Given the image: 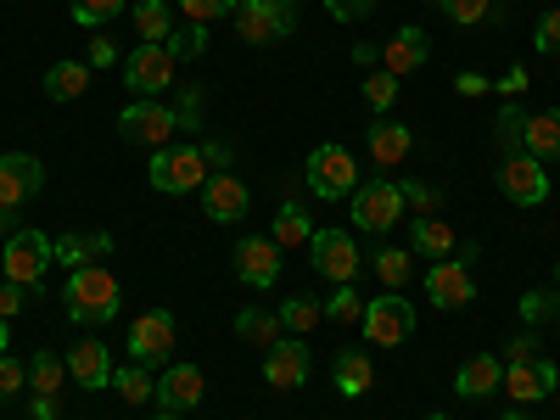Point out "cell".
Returning <instances> with one entry per match:
<instances>
[{
    "mask_svg": "<svg viewBox=\"0 0 560 420\" xmlns=\"http://www.w3.org/2000/svg\"><path fill=\"white\" fill-rule=\"evenodd\" d=\"M62 303H68V319H79V325H107V319H118L124 292H118L113 269H102V264H84V269H73V275H68V292H62Z\"/></svg>",
    "mask_w": 560,
    "mask_h": 420,
    "instance_id": "1",
    "label": "cell"
},
{
    "mask_svg": "<svg viewBox=\"0 0 560 420\" xmlns=\"http://www.w3.org/2000/svg\"><path fill=\"white\" fill-rule=\"evenodd\" d=\"M208 174H213V163H208V152H202V147H163V152H152V163H147L152 191H163V197L202 191Z\"/></svg>",
    "mask_w": 560,
    "mask_h": 420,
    "instance_id": "2",
    "label": "cell"
},
{
    "mask_svg": "<svg viewBox=\"0 0 560 420\" xmlns=\"http://www.w3.org/2000/svg\"><path fill=\"white\" fill-rule=\"evenodd\" d=\"M303 179H308V191L319 202H337V197H353L359 191V168H353V152L337 147V140H325V147L308 152L303 163Z\"/></svg>",
    "mask_w": 560,
    "mask_h": 420,
    "instance_id": "3",
    "label": "cell"
},
{
    "mask_svg": "<svg viewBox=\"0 0 560 420\" xmlns=\"http://www.w3.org/2000/svg\"><path fill=\"white\" fill-rule=\"evenodd\" d=\"M236 34L247 45H275L298 28V0H236Z\"/></svg>",
    "mask_w": 560,
    "mask_h": 420,
    "instance_id": "4",
    "label": "cell"
},
{
    "mask_svg": "<svg viewBox=\"0 0 560 420\" xmlns=\"http://www.w3.org/2000/svg\"><path fill=\"white\" fill-rule=\"evenodd\" d=\"M118 135L129 140V147L163 152V147H174V135H179V113L163 107V102H129L118 113Z\"/></svg>",
    "mask_w": 560,
    "mask_h": 420,
    "instance_id": "5",
    "label": "cell"
},
{
    "mask_svg": "<svg viewBox=\"0 0 560 420\" xmlns=\"http://www.w3.org/2000/svg\"><path fill=\"white\" fill-rule=\"evenodd\" d=\"M51 264H57V247H51L45 230H18V236L0 247V269H7L12 287H39Z\"/></svg>",
    "mask_w": 560,
    "mask_h": 420,
    "instance_id": "6",
    "label": "cell"
},
{
    "mask_svg": "<svg viewBox=\"0 0 560 420\" xmlns=\"http://www.w3.org/2000/svg\"><path fill=\"white\" fill-rule=\"evenodd\" d=\"M359 325H364L370 348H404L415 337V303H404L398 292H382L376 303H364Z\"/></svg>",
    "mask_w": 560,
    "mask_h": 420,
    "instance_id": "7",
    "label": "cell"
},
{
    "mask_svg": "<svg viewBox=\"0 0 560 420\" xmlns=\"http://www.w3.org/2000/svg\"><path fill=\"white\" fill-rule=\"evenodd\" d=\"M174 57H168V45H135V51L124 57V84L135 90V102H158L163 90L174 84Z\"/></svg>",
    "mask_w": 560,
    "mask_h": 420,
    "instance_id": "8",
    "label": "cell"
},
{
    "mask_svg": "<svg viewBox=\"0 0 560 420\" xmlns=\"http://www.w3.org/2000/svg\"><path fill=\"white\" fill-rule=\"evenodd\" d=\"M404 219V191L398 179H370L353 191V224L370 230V236H387V230Z\"/></svg>",
    "mask_w": 560,
    "mask_h": 420,
    "instance_id": "9",
    "label": "cell"
},
{
    "mask_svg": "<svg viewBox=\"0 0 560 420\" xmlns=\"http://www.w3.org/2000/svg\"><path fill=\"white\" fill-rule=\"evenodd\" d=\"M499 191L516 202V208H544L549 202V168L533 158V152H516V158H504L499 163Z\"/></svg>",
    "mask_w": 560,
    "mask_h": 420,
    "instance_id": "10",
    "label": "cell"
},
{
    "mask_svg": "<svg viewBox=\"0 0 560 420\" xmlns=\"http://www.w3.org/2000/svg\"><path fill=\"white\" fill-rule=\"evenodd\" d=\"M308 264L325 280H337V287L359 280V247H353L348 230H314V236H308Z\"/></svg>",
    "mask_w": 560,
    "mask_h": 420,
    "instance_id": "11",
    "label": "cell"
},
{
    "mask_svg": "<svg viewBox=\"0 0 560 420\" xmlns=\"http://www.w3.org/2000/svg\"><path fill=\"white\" fill-rule=\"evenodd\" d=\"M308 370H314V359H308L303 337H280L275 348H264V382L275 393H298L308 382Z\"/></svg>",
    "mask_w": 560,
    "mask_h": 420,
    "instance_id": "12",
    "label": "cell"
},
{
    "mask_svg": "<svg viewBox=\"0 0 560 420\" xmlns=\"http://www.w3.org/2000/svg\"><path fill=\"white\" fill-rule=\"evenodd\" d=\"M174 353V314L168 308H147L129 325V359L135 364H163Z\"/></svg>",
    "mask_w": 560,
    "mask_h": 420,
    "instance_id": "13",
    "label": "cell"
},
{
    "mask_svg": "<svg viewBox=\"0 0 560 420\" xmlns=\"http://www.w3.org/2000/svg\"><path fill=\"white\" fill-rule=\"evenodd\" d=\"M236 280H242V287H253V292H269L275 287V280H280V247H275V236H247L236 247Z\"/></svg>",
    "mask_w": 560,
    "mask_h": 420,
    "instance_id": "14",
    "label": "cell"
},
{
    "mask_svg": "<svg viewBox=\"0 0 560 420\" xmlns=\"http://www.w3.org/2000/svg\"><path fill=\"white\" fill-rule=\"evenodd\" d=\"M427 298H432L438 308H465V303H477V280H471V269H465V264L438 258V264L427 269Z\"/></svg>",
    "mask_w": 560,
    "mask_h": 420,
    "instance_id": "15",
    "label": "cell"
},
{
    "mask_svg": "<svg viewBox=\"0 0 560 420\" xmlns=\"http://www.w3.org/2000/svg\"><path fill=\"white\" fill-rule=\"evenodd\" d=\"M39 185H45L39 158H28V152H7V158H0V208H18V202L39 197Z\"/></svg>",
    "mask_w": 560,
    "mask_h": 420,
    "instance_id": "16",
    "label": "cell"
},
{
    "mask_svg": "<svg viewBox=\"0 0 560 420\" xmlns=\"http://www.w3.org/2000/svg\"><path fill=\"white\" fill-rule=\"evenodd\" d=\"M202 213L213 219V224H236V219H247V185L236 179V174H208V185H202Z\"/></svg>",
    "mask_w": 560,
    "mask_h": 420,
    "instance_id": "17",
    "label": "cell"
},
{
    "mask_svg": "<svg viewBox=\"0 0 560 420\" xmlns=\"http://www.w3.org/2000/svg\"><path fill=\"white\" fill-rule=\"evenodd\" d=\"M68 376H73L84 393H102V387H113V353H107L96 337L73 342V348H68Z\"/></svg>",
    "mask_w": 560,
    "mask_h": 420,
    "instance_id": "18",
    "label": "cell"
},
{
    "mask_svg": "<svg viewBox=\"0 0 560 420\" xmlns=\"http://www.w3.org/2000/svg\"><path fill=\"white\" fill-rule=\"evenodd\" d=\"M560 387V370L549 359H533V364H504V393L516 404H538Z\"/></svg>",
    "mask_w": 560,
    "mask_h": 420,
    "instance_id": "19",
    "label": "cell"
},
{
    "mask_svg": "<svg viewBox=\"0 0 560 420\" xmlns=\"http://www.w3.org/2000/svg\"><path fill=\"white\" fill-rule=\"evenodd\" d=\"M427 57H432V39H427V28H415V23H404V28H398V34L382 45V68H387L393 79L415 73Z\"/></svg>",
    "mask_w": 560,
    "mask_h": 420,
    "instance_id": "20",
    "label": "cell"
},
{
    "mask_svg": "<svg viewBox=\"0 0 560 420\" xmlns=\"http://www.w3.org/2000/svg\"><path fill=\"white\" fill-rule=\"evenodd\" d=\"M499 387H504V359H493V353H471L459 364V376H454V393L471 398V404L493 398Z\"/></svg>",
    "mask_w": 560,
    "mask_h": 420,
    "instance_id": "21",
    "label": "cell"
},
{
    "mask_svg": "<svg viewBox=\"0 0 560 420\" xmlns=\"http://www.w3.org/2000/svg\"><path fill=\"white\" fill-rule=\"evenodd\" d=\"M202 370L197 364H168L163 376H158V404L163 409H174V415H185V409H197L202 404Z\"/></svg>",
    "mask_w": 560,
    "mask_h": 420,
    "instance_id": "22",
    "label": "cell"
},
{
    "mask_svg": "<svg viewBox=\"0 0 560 420\" xmlns=\"http://www.w3.org/2000/svg\"><path fill=\"white\" fill-rule=\"evenodd\" d=\"M409 152H415V129L409 124H393V118L370 124V158H376V168H398Z\"/></svg>",
    "mask_w": 560,
    "mask_h": 420,
    "instance_id": "23",
    "label": "cell"
},
{
    "mask_svg": "<svg viewBox=\"0 0 560 420\" xmlns=\"http://www.w3.org/2000/svg\"><path fill=\"white\" fill-rule=\"evenodd\" d=\"M409 247L420 258H454L459 253V236L438 219V213H415V230H409Z\"/></svg>",
    "mask_w": 560,
    "mask_h": 420,
    "instance_id": "24",
    "label": "cell"
},
{
    "mask_svg": "<svg viewBox=\"0 0 560 420\" xmlns=\"http://www.w3.org/2000/svg\"><path fill=\"white\" fill-rule=\"evenodd\" d=\"M331 382H337L342 398H364L370 387H376V364H370V353L348 348V353H337V364H331Z\"/></svg>",
    "mask_w": 560,
    "mask_h": 420,
    "instance_id": "25",
    "label": "cell"
},
{
    "mask_svg": "<svg viewBox=\"0 0 560 420\" xmlns=\"http://www.w3.org/2000/svg\"><path fill=\"white\" fill-rule=\"evenodd\" d=\"M522 152H533L538 163L560 158V107H549V113H527V124H522Z\"/></svg>",
    "mask_w": 560,
    "mask_h": 420,
    "instance_id": "26",
    "label": "cell"
},
{
    "mask_svg": "<svg viewBox=\"0 0 560 420\" xmlns=\"http://www.w3.org/2000/svg\"><path fill=\"white\" fill-rule=\"evenodd\" d=\"M107 253H113L107 230H79V236H62V242H57V264H68V269H84V264H96V258H107Z\"/></svg>",
    "mask_w": 560,
    "mask_h": 420,
    "instance_id": "27",
    "label": "cell"
},
{
    "mask_svg": "<svg viewBox=\"0 0 560 420\" xmlns=\"http://www.w3.org/2000/svg\"><path fill=\"white\" fill-rule=\"evenodd\" d=\"M308 236H314V219L303 213V202H280V213H275V247L287 253V247H308Z\"/></svg>",
    "mask_w": 560,
    "mask_h": 420,
    "instance_id": "28",
    "label": "cell"
},
{
    "mask_svg": "<svg viewBox=\"0 0 560 420\" xmlns=\"http://www.w3.org/2000/svg\"><path fill=\"white\" fill-rule=\"evenodd\" d=\"M84 90H90V62H57L45 73V96L51 102H79Z\"/></svg>",
    "mask_w": 560,
    "mask_h": 420,
    "instance_id": "29",
    "label": "cell"
},
{
    "mask_svg": "<svg viewBox=\"0 0 560 420\" xmlns=\"http://www.w3.org/2000/svg\"><path fill=\"white\" fill-rule=\"evenodd\" d=\"M68 382V359H57V348H39L28 359V393H62Z\"/></svg>",
    "mask_w": 560,
    "mask_h": 420,
    "instance_id": "30",
    "label": "cell"
},
{
    "mask_svg": "<svg viewBox=\"0 0 560 420\" xmlns=\"http://www.w3.org/2000/svg\"><path fill=\"white\" fill-rule=\"evenodd\" d=\"M135 28H140V45H163L174 28L168 0H135Z\"/></svg>",
    "mask_w": 560,
    "mask_h": 420,
    "instance_id": "31",
    "label": "cell"
},
{
    "mask_svg": "<svg viewBox=\"0 0 560 420\" xmlns=\"http://www.w3.org/2000/svg\"><path fill=\"white\" fill-rule=\"evenodd\" d=\"M236 337L253 342V348H275V342H280V314H269V308H242V314H236Z\"/></svg>",
    "mask_w": 560,
    "mask_h": 420,
    "instance_id": "32",
    "label": "cell"
},
{
    "mask_svg": "<svg viewBox=\"0 0 560 420\" xmlns=\"http://www.w3.org/2000/svg\"><path fill=\"white\" fill-rule=\"evenodd\" d=\"M168 57L174 62H191V57H202L208 51V23H179V28H168Z\"/></svg>",
    "mask_w": 560,
    "mask_h": 420,
    "instance_id": "33",
    "label": "cell"
},
{
    "mask_svg": "<svg viewBox=\"0 0 560 420\" xmlns=\"http://www.w3.org/2000/svg\"><path fill=\"white\" fill-rule=\"evenodd\" d=\"M113 387H118L124 404H147V398H158V382L147 376V364H124V370H113Z\"/></svg>",
    "mask_w": 560,
    "mask_h": 420,
    "instance_id": "34",
    "label": "cell"
},
{
    "mask_svg": "<svg viewBox=\"0 0 560 420\" xmlns=\"http://www.w3.org/2000/svg\"><path fill=\"white\" fill-rule=\"evenodd\" d=\"M325 319V308L314 303V298H287L280 303V325H287L292 337H303V331H314V325Z\"/></svg>",
    "mask_w": 560,
    "mask_h": 420,
    "instance_id": "35",
    "label": "cell"
},
{
    "mask_svg": "<svg viewBox=\"0 0 560 420\" xmlns=\"http://www.w3.org/2000/svg\"><path fill=\"white\" fill-rule=\"evenodd\" d=\"M409 275H415V253H404V247H387V253H376V280H382L387 292H398Z\"/></svg>",
    "mask_w": 560,
    "mask_h": 420,
    "instance_id": "36",
    "label": "cell"
},
{
    "mask_svg": "<svg viewBox=\"0 0 560 420\" xmlns=\"http://www.w3.org/2000/svg\"><path fill=\"white\" fill-rule=\"evenodd\" d=\"M443 18L459 23V28H477V23H493V0H438Z\"/></svg>",
    "mask_w": 560,
    "mask_h": 420,
    "instance_id": "37",
    "label": "cell"
},
{
    "mask_svg": "<svg viewBox=\"0 0 560 420\" xmlns=\"http://www.w3.org/2000/svg\"><path fill=\"white\" fill-rule=\"evenodd\" d=\"M393 102H398V79L387 68H376V73L364 79V107L370 113H393Z\"/></svg>",
    "mask_w": 560,
    "mask_h": 420,
    "instance_id": "38",
    "label": "cell"
},
{
    "mask_svg": "<svg viewBox=\"0 0 560 420\" xmlns=\"http://www.w3.org/2000/svg\"><path fill=\"white\" fill-rule=\"evenodd\" d=\"M129 0H73V23L79 28H102L107 18H118Z\"/></svg>",
    "mask_w": 560,
    "mask_h": 420,
    "instance_id": "39",
    "label": "cell"
},
{
    "mask_svg": "<svg viewBox=\"0 0 560 420\" xmlns=\"http://www.w3.org/2000/svg\"><path fill=\"white\" fill-rule=\"evenodd\" d=\"M174 7L185 12V23H219L236 12V0H174Z\"/></svg>",
    "mask_w": 560,
    "mask_h": 420,
    "instance_id": "40",
    "label": "cell"
},
{
    "mask_svg": "<svg viewBox=\"0 0 560 420\" xmlns=\"http://www.w3.org/2000/svg\"><path fill=\"white\" fill-rule=\"evenodd\" d=\"M359 314H364V298L353 292V280H348V287H337V298L325 303V319H337V325H353Z\"/></svg>",
    "mask_w": 560,
    "mask_h": 420,
    "instance_id": "41",
    "label": "cell"
},
{
    "mask_svg": "<svg viewBox=\"0 0 560 420\" xmlns=\"http://www.w3.org/2000/svg\"><path fill=\"white\" fill-rule=\"evenodd\" d=\"M28 387V364H18V359H7V353H0V404H7V398H18Z\"/></svg>",
    "mask_w": 560,
    "mask_h": 420,
    "instance_id": "42",
    "label": "cell"
},
{
    "mask_svg": "<svg viewBox=\"0 0 560 420\" xmlns=\"http://www.w3.org/2000/svg\"><path fill=\"white\" fill-rule=\"evenodd\" d=\"M522 124H527V113H522V107H504V113L493 118V135H499V147H522Z\"/></svg>",
    "mask_w": 560,
    "mask_h": 420,
    "instance_id": "43",
    "label": "cell"
},
{
    "mask_svg": "<svg viewBox=\"0 0 560 420\" xmlns=\"http://www.w3.org/2000/svg\"><path fill=\"white\" fill-rule=\"evenodd\" d=\"M325 12H331L337 23H359V18L376 12V0H325Z\"/></svg>",
    "mask_w": 560,
    "mask_h": 420,
    "instance_id": "44",
    "label": "cell"
},
{
    "mask_svg": "<svg viewBox=\"0 0 560 420\" xmlns=\"http://www.w3.org/2000/svg\"><path fill=\"white\" fill-rule=\"evenodd\" d=\"M398 191H404V202H409V208H420V213H438V191H432V185H420V179H404Z\"/></svg>",
    "mask_w": 560,
    "mask_h": 420,
    "instance_id": "45",
    "label": "cell"
},
{
    "mask_svg": "<svg viewBox=\"0 0 560 420\" xmlns=\"http://www.w3.org/2000/svg\"><path fill=\"white\" fill-rule=\"evenodd\" d=\"M538 51H560V7H549L544 18H538Z\"/></svg>",
    "mask_w": 560,
    "mask_h": 420,
    "instance_id": "46",
    "label": "cell"
},
{
    "mask_svg": "<svg viewBox=\"0 0 560 420\" xmlns=\"http://www.w3.org/2000/svg\"><path fill=\"white\" fill-rule=\"evenodd\" d=\"M533 359H544V353H538V337H533V331H522L516 342L504 348V364H533Z\"/></svg>",
    "mask_w": 560,
    "mask_h": 420,
    "instance_id": "47",
    "label": "cell"
},
{
    "mask_svg": "<svg viewBox=\"0 0 560 420\" xmlns=\"http://www.w3.org/2000/svg\"><path fill=\"white\" fill-rule=\"evenodd\" d=\"M549 308H555V303H549V292H544V287H533V292L522 298V319H527V325L549 319Z\"/></svg>",
    "mask_w": 560,
    "mask_h": 420,
    "instance_id": "48",
    "label": "cell"
},
{
    "mask_svg": "<svg viewBox=\"0 0 560 420\" xmlns=\"http://www.w3.org/2000/svg\"><path fill=\"white\" fill-rule=\"evenodd\" d=\"M113 62H118V45L107 34H96L90 39V68H113Z\"/></svg>",
    "mask_w": 560,
    "mask_h": 420,
    "instance_id": "49",
    "label": "cell"
},
{
    "mask_svg": "<svg viewBox=\"0 0 560 420\" xmlns=\"http://www.w3.org/2000/svg\"><path fill=\"white\" fill-rule=\"evenodd\" d=\"M23 292H28V287H12V280L0 287V319H12V314L23 308Z\"/></svg>",
    "mask_w": 560,
    "mask_h": 420,
    "instance_id": "50",
    "label": "cell"
},
{
    "mask_svg": "<svg viewBox=\"0 0 560 420\" xmlns=\"http://www.w3.org/2000/svg\"><path fill=\"white\" fill-rule=\"evenodd\" d=\"M28 409H34V420H57V415H62L57 393H34V404H28Z\"/></svg>",
    "mask_w": 560,
    "mask_h": 420,
    "instance_id": "51",
    "label": "cell"
},
{
    "mask_svg": "<svg viewBox=\"0 0 560 420\" xmlns=\"http://www.w3.org/2000/svg\"><path fill=\"white\" fill-rule=\"evenodd\" d=\"M454 90H459V96H482L488 79H482V73H459V79H454Z\"/></svg>",
    "mask_w": 560,
    "mask_h": 420,
    "instance_id": "52",
    "label": "cell"
},
{
    "mask_svg": "<svg viewBox=\"0 0 560 420\" xmlns=\"http://www.w3.org/2000/svg\"><path fill=\"white\" fill-rule=\"evenodd\" d=\"M499 90H504V96H522V90H527V68H510V73L499 79Z\"/></svg>",
    "mask_w": 560,
    "mask_h": 420,
    "instance_id": "53",
    "label": "cell"
},
{
    "mask_svg": "<svg viewBox=\"0 0 560 420\" xmlns=\"http://www.w3.org/2000/svg\"><path fill=\"white\" fill-rule=\"evenodd\" d=\"M202 152H208V163H213V168H219V174H224V168H230V152H224V147H219V140H208V147H202Z\"/></svg>",
    "mask_w": 560,
    "mask_h": 420,
    "instance_id": "54",
    "label": "cell"
},
{
    "mask_svg": "<svg viewBox=\"0 0 560 420\" xmlns=\"http://www.w3.org/2000/svg\"><path fill=\"white\" fill-rule=\"evenodd\" d=\"M499 420H533V415H527V409H504Z\"/></svg>",
    "mask_w": 560,
    "mask_h": 420,
    "instance_id": "55",
    "label": "cell"
},
{
    "mask_svg": "<svg viewBox=\"0 0 560 420\" xmlns=\"http://www.w3.org/2000/svg\"><path fill=\"white\" fill-rule=\"evenodd\" d=\"M0 353H7V319H0Z\"/></svg>",
    "mask_w": 560,
    "mask_h": 420,
    "instance_id": "56",
    "label": "cell"
},
{
    "mask_svg": "<svg viewBox=\"0 0 560 420\" xmlns=\"http://www.w3.org/2000/svg\"><path fill=\"white\" fill-rule=\"evenodd\" d=\"M555 303H560V264H555Z\"/></svg>",
    "mask_w": 560,
    "mask_h": 420,
    "instance_id": "57",
    "label": "cell"
},
{
    "mask_svg": "<svg viewBox=\"0 0 560 420\" xmlns=\"http://www.w3.org/2000/svg\"><path fill=\"white\" fill-rule=\"evenodd\" d=\"M158 420H185V415H174V409H163V415H158Z\"/></svg>",
    "mask_w": 560,
    "mask_h": 420,
    "instance_id": "58",
    "label": "cell"
},
{
    "mask_svg": "<svg viewBox=\"0 0 560 420\" xmlns=\"http://www.w3.org/2000/svg\"><path fill=\"white\" fill-rule=\"evenodd\" d=\"M0 236H7V208H0Z\"/></svg>",
    "mask_w": 560,
    "mask_h": 420,
    "instance_id": "59",
    "label": "cell"
},
{
    "mask_svg": "<svg viewBox=\"0 0 560 420\" xmlns=\"http://www.w3.org/2000/svg\"><path fill=\"white\" fill-rule=\"evenodd\" d=\"M427 420H448V415H427Z\"/></svg>",
    "mask_w": 560,
    "mask_h": 420,
    "instance_id": "60",
    "label": "cell"
}]
</instances>
